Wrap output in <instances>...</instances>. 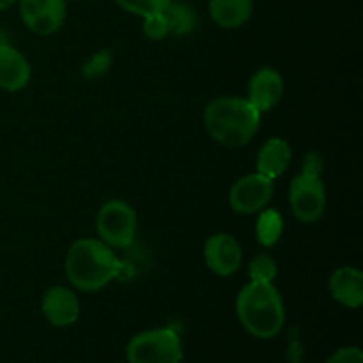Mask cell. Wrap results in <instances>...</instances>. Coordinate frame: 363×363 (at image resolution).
<instances>
[{"instance_id": "1", "label": "cell", "mask_w": 363, "mask_h": 363, "mask_svg": "<svg viewBox=\"0 0 363 363\" xmlns=\"http://www.w3.org/2000/svg\"><path fill=\"white\" fill-rule=\"evenodd\" d=\"M121 261L108 245L94 238H82L69 247L64 272L71 286L84 293H96L119 277Z\"/></svg>"}, {"instance_id": "2", "label": "cell", "mask_w": 363, "mask_h": 363, "mask_svg": "<svg viewBox=\"0 0 363 363\" xmlns=\"http://www.w3.org/2000/svg\"><path fill=\"white\" fill-rule=\"evenodd\" d=\"M262 113L238 96H222L206 106L204 126L209 137L225 147H243L259 131Z\"/></svg>"}, {"instance_id": "3", "label": "cell", "mask_w": 363, "mask_h": 363, "mask_svg": "<svg viewBox=\"0 0 363 363\" xmlns=\"http://www.w3.org/2000/svg\"><path fill=\"white\" fill-rule=\"evenodd\" d=\"M236 314L243 328L257 339H273L286 323L282 296L273 282H250L236 298Z\"/></svg>"}, {"instance_id": "4", "label": "cell", "mask_w": 363, "mask_h": 363, "mask_svg": "<svg viewBox=\"0 0 363 363\" xmlns=\"http://www.w3.org/2000/svg\"><path fill=\"white\" fill-rule=\"evenodd\" d=\"M323 162L315 152L305 158L303 170L291 181L289 206L303 223H314L326 209V188L321 179Z\"/></svg>"}, {"instance_id": "5", "label": "cell", "mask_w": 363, "mask_h": 363, "mask_svg": "<svg viewBox=\"0 0 363 363\" xmlns=\"http://www.w3.org/2000/svg\"><path fill=\"white\" fill-rule=\"evenodd\" d=\"M126 358L130 363H181L183 344L174 330H147L128 342Z\"/></svg>"}, {"instance_id": "6", "label": "cell", "mask_w": 363, "mask_h": 363, "mask_svg": "<svg viewBox=\"0 0 363 363\" xmlns=\"http://www.w3.org/2000/svg\"><path fill=\"white\" fill-rule=\"evenodd\" d=\"M96 230L110 248H128L137 236V213L119 199L105 202L96 216Z\"/></svg>"}, {"instance_id": "7", "label": "cell", "mask_w": 363, "mask_h": 363, "mask_svg": "<svg viewBox=\"0 0 363 363\" xmlns=\"http://www.w3.org/2000/svg\"><path fill=\"white\" fill-rule=\"evenodd\" d=\"M275 184L269 177L254 172L240 177L229 190V204L240 215H254L272 201Z\"/></svg>"}, {"instance_id": "8", "label": "cell", "mask_w": 363, "mask_h": 363, "mask_svg": "<svg viewBox=\"0 0 363 363\" xmlns=\"http://www.w3.org/2000/svg\"><path fill=\"white\" fill-rule=\"evenodd\" d=\"M20 18L34 34H55L66 20V0H20Z\"/></svg>"}, {"instance_id": "9", "label": "cell", "mask_w": 363, "mask_h": 363, "mask_svg": "<svg viewBox=\"0 0 363 363\" xmlns=\"http://www.w3.org/2000/svg\"><path fill=\"white\" fill-rule=\"evenodd\" d=\"M243 250L234 236L227 233L213 234L204 245V262L215 275L230 277L240 269Z\"/></svg>"}, {"instance_id": "10", "label": "cell", "mask_w": 363, "mask_h": 363, "mask_svg": "<svg viewBox=\"0 0 363 363\" xmlns=\"http://www.w3.org/2000/svg\"><path fill=\"white\" fill-rule=\"evenodd\" d=\"M284 94V78L273 67H261L252 74L247 87V99L261 113L279 105Z\"/></svg>"}, {"instance_id": "11", "label": "cell", "mask_w": 363, "mask_h": 363, "mask_svg": "<svg viewBox=\"0 0 363 363\" xmlns=\"http://www.w3.org/2000/svg\"><path fill=\"white\" fill-rule=\"evenodd\" d=\"M41 311L52 326L66 328L80 318V301L71 289L62 286L50 287L41 301Z\"/></svg>"}, {"instance_id": "12", "label": "cell", "mask_w": 363, "mask_h": 363, "mask_svg": "<svg viewBox=\"0 0 363 363\" xmlns=\"http://www.w3.org/2000/svg\"><path fill=\"white\" fill-rule=\"evenodd\" d=\"M30 82V64L27 57L7 43H0V89L18 92Z\"/></svg>"}, {"instance_id": "13", "label": "cell", "mask_w": 363, "mask_h": 363, "mask_svg": "<svg viewBox=\"0 0 363 363\" xmlns=\"http://www.w3.org/2000/svg\"><path fill=\"white\" fill-rule=\"evenodd\" d=\"M328 289L337 303L347 308H360L363 303V273L353 266H342L332 273Z\"/></svg>"}, {"instance_id": "14", "label": "cell", "mask_w": 363, "mask_h": 363, "mask_svg": "<svg viewBox=\"0 0 363 363\" xmlns=\"http://www.w3.org/2000/svg\"><path fill=\"white\" fill-rule=\"evenodd\" d=\"M291 158H293V149H291L289 142L279 137H272L259 149L257 158H255V169L259 174L275 181L289 169Z\"/></svg>"}, {"instance_id": "15", "label": "cell", "mask_w": 363, "mask_h": 363, "mask_svg": "<svg viewBox=\"0 0 363 363\" xmlns=\"http://www.w3.org/2000/svg\"><path fill=\"white\" fill-rule=\"evenodd\" d=\"M254 11L252 0H209V14L222 28H238L247 23Z\"/></svg>"}, {"instance_id": "16", "label": "cell", "mask_w": 363, "mask_h": 363, "mask_svg": "<svg viewBox=\"0 0 363 363\" xmlns=\"http://www.w3.org/2000/svg\"><path fill=\"white\" fill-rule=\"evenodd\" d=\"M284 233V218L277 209H261L257 223H255V238L259 245L264 248H272L279 243Z\"/></svg>"}, {"instance_id": "17", "label": "cell", "mask_w": 363, "mask_h": 363, "mask_svg": "<svg viewBox=\"0 0 363 363\" xmlns=\"http://www.w3.org/2000/svg\"><path fill=\"white\" fill-rule=\"evenodd\" d=\"M165 14L169 18L170 35H186L195 28V13L186 4L172 2L165 7Z\"/></svg>"}, {"instance_id": "18", "label": "cell", "mask_w": 363, "mask_h": 363, "mask_svg": "<svg viewBox=\"0 0 363 363\" xmlns=\"http://www.w3.org/2000/svg\"><path fill=\"white\" fill-rule=\"evenodd\" d=\"M277 262L269 255L259 254L255 255L248 266V275L254 282H273L277 279Z\"/></svg>"}, {"instance_id": "19", "label": "cell", "mask_w": 363, "mask_h": 363, "mask_svg": "<svg viewBox=\"0 0 363 363\" xmlns=\"http://www.w3.org/2000/svg\"><path fill=\"white\" fill-rule=\"evenodd\" d=\"M117 6L123 7L126 13L135 16L145 18L149 14H155L169 7L174 0H116Z\"/></svg>"}, {"instance_id": "20", "label": "cell", "mask_w": 363, "mask_h": 363, "mask_svg": "<svg viewBox=\"0 0 363 363\" xmlns=\"http://www.w3.org/2000/svg\"><path fill=\"white\" fill-rule=\"evenodd\" d=\"M142 32L147 39L151 41H163L165 38L170 35V27H169V18H167L165 9L160 11V13L149 14L144 18V25H142Z\"/></svg>"}, {"instance_id": "21", "label": "cell", "mask_w": 363, "mask_h": 363, "mask_svg": "<svg viewBox=\"0 0 363 363\" xmlns=\"http://www.w3.org/2000/svg\"><path fill=\"white\" fill-rule=\"evenodd\" d=\"M110 66V53L108 52H99L89 60L87 64L84 66V74L85 77L92 78V77H98V74L105 73Z\"/></svg>"}, {"instance_id": "22", "label": "cell", "mask_w": 363, "mask_h": 363, "mask_svg": "<svg viewBox=\"0 0 363 363\" xmlns=\"http://www.w3.org/2000/svg\"><path fill=\"white\" fill-rule=\"evenodd\" d=\"M326 363H363V353L360 347L347 346L340 347L339 351L332 354Z\"/></svg>"}, {"instance_id": "23", "label": "cell", "mask_w": 363, "mask_h": 363, "mask_svg": "<svg viewBox=\"0 0 363 363\" xmlns=\"http://www.w3.org/2000/svg\"><path fill=\"white\" fill-rule=\"evenodd\" d=\"M14 2H16V0H0V11H6V9H9V7L13 6Z\"/></svg>"}]
</instances>
